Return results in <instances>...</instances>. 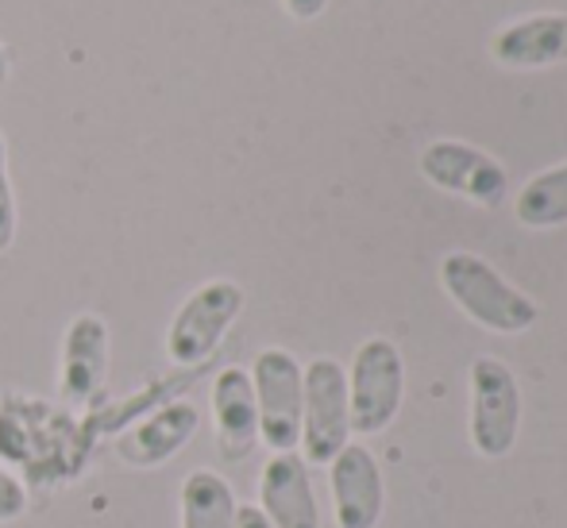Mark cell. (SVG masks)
I'll list each match as a JSON object with an SVG mask.
<instances>
[{
  "instance_id": "obj_20",
  "label": "cell",
  "mask_w": 567,
  "mask_h": 528,
  "mask_svg": "<svg viewBox=\"0 0 567 528\" xmlns=\"http://www.w3.org/2000/svg\"><path fill=\"white\" fill-rule=\"evenodd\" d=\"M236 528H275L262 517L259 506H239V517H236Z\"/></svg>"
},
{
  "instance_id": "obj_17",
  "label": "cell",
  "mask_w": 567,
  "mask_h": 528,
  "mask_svg": "<svg viewBox=\"0 0 567 528\" xmlns=\"http://www.w3.org/2000/svg\"><path fill=\"white\" fill-rule=\"evenodd\" d=\"M16 224H20V213H16V189H12V174H8V143L4 132H0V255L12 251Z\"/></svg>"
},
{
  "instance_id": "obj_19",
  "label": "cell",
  "mask_w": 567,
  "mask_h": 528,
  "mask_svg": "<svg viewBox=\"0 0 567 528\" xmlns=\"http://www.w3.org/2000/svg\"><path fill=\"white\" fill-rule=\"evenodd\" d=\"M286 12L293 15V20H317V15L329 8V0H282Z\"/></svg>"
},
{
  "instance_id": "obj_11",
  "label": "cell",
  "mask_w": 567,
  "mask_h": 528,
  "mask_svg": "<svg viewBox=\"0 0 567 528\" xmlns=\"http://www.w3.org/2000/svg\"><path fill=\"white\" fill-rule=\"evenodd\" d=\"M202 428V410L194 402H166L151 413L135 417L132 428L116 436V455L135 470H151L158 463L174 459L182 447Z\"/></svg>"
},
{
  "instance_id": "obj_8",
  "label": "cell",
  "mask_w": 567,
  "mask_h": 528,
  "mask_svg": "<svg viewBox=\"0 0 567 528\" xmlns=\"http://www.w3.org/2000/svg\"><path fill=\"white\" fill-rule=\"evenodd\" d=\"M421 174L433 182L436 189H449L467 201L483 205V209H498L509 194V178L502 163H494L486 151L471 147L460 139H436L421 151Z\"/></svg>"
},
{
  "instance_id": "obj_18",
  "label": "cell",
  "mask_w": 567,
  "mask_h": 528,
  "mask_svg": "<svg viewBox=\"0 0 567 528\" xmlns=\"http://www.w3.org/2000/svg\"><path fill=\"white\" fill-rule=\"evenodd\" d=\"M31 506V494L28 483L20 475H12L8 467H0V525H12L28 514Z\"/></svg>"
},
{
  "instance_id": "obj_10",
  "label": "cell",
  "mask_w": 567,
  "mask_h": 528,
  "mask_svg": "<svg viewBox=\"0 0 567 528\" xmlns=\"http://www.w3.org/2000/svg\"><path fill=\"white\" fill-rule=\"evenodd\" d=\"M332 486V514L337 528H374L386 509V486H382V467L371 455V447L348 444L337 459L329 463Z\"/></svg>"
},
{
  "instance_id": "obj_2",
  "label": "cell",
  "mask_w": 567,
  "mask_h": 528,
  "mask_svg": "<svg viewBox=\"0 0 567 528\" xmlns=\"http://www.w3.org/2000/svg\"><path fill=\"white\" fill-rule=\"evenodd\" d=\"M441 286L475 324L491 328V332H498V335L525 332V328H533L540 317L537 301L525 298L522 290H514L491 262L471 251L444 255Z\"/></svg>"
},
{
  "instance_id": "obj_7",
  "label": "cell",
  "mask_w": 567,
  "mask_h": 528,
  "mask_svg": "<svg viewBox=\"0 0 567 528\" xmlns=\"http://www.w3.org/2000/svg\"><path fill=\"white\" fill-rule=\"evenodd\" d=\"M522 432V390L502 359L471 363V447L483 459H506Z\"/></svg>"
},
{
  "instance_id": "obj_9",
  "label": "cell",
  "mask_w": 567,
  "mask_h": 528,
  "mask_svg": "<svg viewBox=\"0 0 567 528\" xmlns=\"http://www.w3.org/2000/svg\"><path fill=\"white\" fill-rule=\"evenodd\" d=\"M109 379V324L97 313H78L62 332L59 397L66 410H85L101 397Z\"/></svg>"
},
{
  "instance_id": "obj_21",
  "label": "cell",
  "mask_w": 567,
  "mask_h": 528,
  "mask_svg": "<svg viewBox=\"0 0 567 528\" xmlns=\"http://www.w3.org/2000/svg\"><path fill=\"white\" fill-rule=\"evenodd\" d=\"M8 74H12V59H8V46L0 43V85L8 82Z\"/></svg>"
},
{
  "instance_id": "obj_14",
  "label": "cell",
  "mask_w": 567,
  "mask_h": 528,
  "mask_svg": "<svg viewBox=\"0 0 567 528\" xmlns=\"http://www.w3.org/2000/svg\"><path fill=\"white\" fill-rule=\"evenodd\" d=\"M494 62L509 70H540L567 62V15H525L491 39Z\"/></svg>"
},
{
  "instance_id": "obj_6",
  "label": "cell",
  "mask_w": 567,
  "mask_h": 528,
  "mask_svg": "<svg viewBox=\"0 0 567 528\" xmlns=\"http://www.w3.org/2000/svg\"><path fill=\"white\" fill-rule=\"evenodd\" d=\"M348 444V374L337 359H313L306 366V394H301V459L309 467H329Z\"/></svg>"
},
{
  "instance_id": "obj_4",
  "label": "cell",
  "mask_w": 567,
  "mask_h": 528,
  "mask_svg": "<svg viewBox=\"0 0 567 528\" xmlns=\"http://www.w3.org/2000/svg\"><path fill=\"white\" fill-rule=\"evenodd\" d=\"M405 394V363L402 351L390 340L374 335L355 348L348 371V417L351 432L359 436H374V432L390 428V421L402 410Z\"/></svg>"
},
{
  "instance_id": "obj_15",
  "label": "cell",
  "mask_w": 567,
  "mask_h": 528,
  "mask_svg": "<svg viewBox=\"0 0 567 528\" xmlns=\"http://www.w3.org/2000/svg\"><path fill=\"white\" fill-rule=\"evenodd\" d=\"M182 528H236L239 501L231 494L228 478L217 470H189L178 490Z\"/></svg>"
},
{
  "instance_id": "obj_16",
  "label": "cell",
  "mask_w": 567,
  "mask_h": 528,
  "mask_svg": "<svg viewBox=\"0 0 567 528\" xmlns=\"http://www.w3.org/2000/svg\"><path fill=\"white\" fill-rule=\"evenodd\" d=\"M514 216L525 228H560L567 224V163L525 182L514 201Z\"/></svg>"
},
{
  "instance_id": "obj_1",
  "label": "cell",
  "mask_w": 567,
  "mask_h": 528,
  "mask_svg": "<svg viewBox=\"0 0 567 528\" xmlns=\"http://www.w3.org/2000/svg\"><path fill=\"white\" fill-rule=\"evenodd\" d=\"M93 447V424H82L70 410L39 397H0V459L23 470L28 483L54 486L85 470Z\"/></svg>"
},
{
  "instance_id": "obj_12",
  "label": "cell",
  "mask_w": 567,
  "mask_h": 528,
  "mask_svg": "<svg viewBox=\"0 0 567 528\" xmlns=\"http://www.w3.org/2000/svg\"><path fill=\"white\" fill-rule=\"evenodd\" d=\"M259 509L275 528H321L309 463L298 452H275L259 475Z\"/></svg>"
},
{
  "instance_id": "obj_3",
  "label": "cell",
  "mask_w": 567,
  "mask_h": 528,
  "mask_svg": "<svg viewBox=\"0 0 567 528\" xmlns=\"http://www.w3.org/2000/svg\"><path fill=\"white\" fill-rule=\"evenodd\" d=\"M239 313H244V290L231 278H213V282L197 286L178 306V313L171 317L166 359L174 366H186V371L209 363Z\"/></svg>"
},
{
  "instance_id": "obj_13",
  "label": "cell",
  "mask_w": 567,
  "mask_h": 528,
  "mask_svg": "<svg viewBox=\"0 0 567 528\" xmlns=\"http://www.w3.org/2000/svg\"><path fill=\"white\" fill-rule=\"evenodd\" d=\"M213 428H217V447L231 463L247 459L259 444V410H255L251 374L244 366H225L213 379Z\"/></svg>"
},
{
  "instance_id": "obj_5",
  "label": "cell",
  "mask_w": 567,
  "mask_h": 528,
  "mask_svg": "<svg viewBox=\"0 0 567 528\" xmlns=\"http://www.w3.org/2000/svg\"><path fill=\"white\" fill-rule=\"evenodd\" d=\"M247 374H251L255 410H259V444H267L270 452H298L306 366L290 351L262 348Z\"/></svg>"
}]
</instances>
